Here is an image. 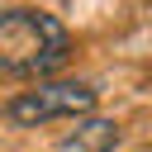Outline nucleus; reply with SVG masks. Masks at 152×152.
<instances>
[{"label":"nucleus","instance_id":"1","mask_svg":"<svg viewBox=\"0 0 152 152\" xmlns=\"http://www.w3.org/2000/svg\"><path fill=\"white\" fill-rule=\"evenodd\" d=\"M71 57V33L48 10H0V71L10 76H52Z\"/></svg>","mask_w":152,"mask_h":152},{"label":"nucleus","instance_id":"2","mask_svg":"<svg viewBox=\"0 0 152 152\" xmlns=\"http://www.w3.org/2000/svg\"><path fill=\"white\" fill-rule=\"evenodd\" d=\"M95 104V90L81 86V81H43L33 90H19L10 104H5V119L10 124H52V119H76Z\"/></svg>","mask_w":152,"mask_h":152},{"label":"nucleus","instance_id":"3","mask_svg":"<svg viewBox=\"0 0 152 152\" xmlns=\"http://www.w3.org/2000/svg\"><path fill=\"white\" fill-rule=\"evenodd\" d=\"M114 142H119V124H109V119H81L57 142V152H109Z\"/></svg>","mask_w":152,"mask_h":152}]
</instances>
